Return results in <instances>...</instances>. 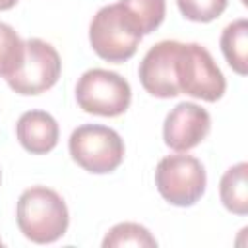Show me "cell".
<instances>
[{
  "mask_svg": "<svg viewBox=\"0 0 248 248\" xmlns=\"http://www.w3.org/2000/svg\"><path fill=\"white\" fill-rule=\"evenodd\" d=\"M221 50L229 66L236 74L246 76L248 72V21L246 19H236L223 29Z\"/></svg>",
  "mask_w": 248,
  "mask_h": 248,
  "instance_id": "12",
  "label": "cell"
},
{
  "mask_svg": "<svg viewBox=\"0 0 248 248\" xmlns=\"http://www.w3.org/2000/svg\"><path fill=\"white\" fill-rule=\"evenodd\" d=\"M178 89L190 97L215 103L227 89L225 76L215 64L209 50L198 43H182L176 66Z\"/></svg>",
  "mask_w": 248,
  "mask_h": 248,
  "instance_id": "6",
  "label": "cell"
},
{
  "mask_svg": "<svg viewBox=\"0 0 248 248\" xmlns=\"http://www.w3.org/2000/svg\"><path fill=\"white\" fill-rule=\"evenodd\" d=\"M68 147L72 159L93 174L112 172L124 159V141L120 134L101 124L78 126L70 136Z\"/></svg>",
  "mask_w": 248,
  "mask_h": 248,
  "instance_id": "3",
  "label": "cell"
},
{
  "mask_svg": "<svg viewBox=\"0 0 248 248\" xmlns=\"http://www.w3.org/2000/svg\"><path fill=\"white\" fill-rule=\"evenodd\" d=\"M211 130V116L196 103H178L165 118L163 138L174 151H190L200 145Z\"/></svg>",
  "mask_w": 248,
  "mask_h": 248,
  "instance_id": "9",
  "label": "cell"
},
{
  "mask_svg": "<svg viewBox=\"0 0 248 248\" xmlns=\"http://www.w3.org/2000/svg\"><path fill=\"white\" fill-rule=\"evenodd\" d=\"M25 56V43L16 29L0 21V78H10L19 70Z\"/></svg>",
  "mask_w": 248,
  "mask_h": 248,
  "instance_id": "13",
  "label": "cell"
},
{
  "mask_svg": "<svg viewBox=\"0 0 248 248\" xmlns=\"http://www.w3.org/2000/svg\"><path fill=\"white\" fill-rule=\"evenodd\" d=\"M159 194L172 205H194L205 192L207 176L203 165L192 155H167L155 169Z\"/></svg>",
  "mask_w": 248,
  "mask_h": 248,
  "instance_id": "5",
  "label": "cell"
},
{
  "mask_svg": "<svg viewBox=\"0 0 248 248\" xmlns=\"http://www.w3.org/2000/svg\"><path fill=\"white\" fill-rule=\"evenodd\" d=\"M176 4L186 19L198 23L213 21L227 8V0H176Z\"/></svg>",
  "mask_w": 248,
  "mask_h": 248,
  "instance_id": "16",
  "label": "cell"
},
{
  "mask_svg": "<svg viewBox=\"0 0 248 248\" xmlns=\"http://www.w3.org/2000/svg\"><path fill=\"white\" fill-rule=\"evenodd\" d=\"M16 134L23 149L35 155L48 153L58 143V124L45 110H27L16 124Z\"/></svg>",
  "mask_w": 248,
  "mask_h": 248,
  "instance_id": "10",
  "label": "cell"
},
{
  "mask_svg": "<svg viewBox=\"0 0 248 248\" xmlns=\"http://www.w3.org/2000/svg\"><path fill=\"white\" fill-rule=\"evenodd\" d=\"M60 70L62 62L56 48L43 39H29L25 41L23 64L6 81L19 95H39L58 81Z\"/></svg>",
  "mask_w": 248,
  "mask_h": 248,
  "instance_id": "7",
  "label": "cell"
},
{
  "mask_svg": "<svg viewBox=\"0 0 248 248\" xmlns=\"http://www.w3.org/2000/svg\"><path fill=\"white\" fill-rule=\"evenodd\" d=\"M17 4V0H0V10H10Z\"/></svg>",
  "mask_w": 248,
  "mask_h": 248,
  "instance_id": "17",
  "label": "cell"
},
{
  "mask_svg": "<svg viewBox=\"0 0 248 248\" xmlns=\"http://www.w3.org/2000/svg\"><path fill=\"white\" fill-rule=\"evenodd\" d=\"M16 219L23 236L37 244L58 240L70 223L66 202L46 186H31L19 196Z\"/></svg>",
  "mask_w": 248,
  "mask_h": 248,
  "instance_id": "1",
  "label": "cell"
},
{
  "mask_svg": "<svg viewBox=\"0 0 248 248\" xmlns=\"http://www.w3.org/2000/svg\"><path fill=\"white\" fill-rule=\"evenodd\" d=\"M79 108L99 116H120L132 101L130 83L116 72L93 68L87 70L76 85Z\"/></svg>",
  "mask_w": 248,
  "mask_h": 248,
  "instance_id": "4",
  "label": "cell"
},
{
  "mask_svg": "<svg viewBox=\"0 0 248 248\" xmlns=\"http://www.w3.org/2000/svg\"><path fill=\"white\" fill-rule=\"evenodd\" d=\"M180 48L182 43L178 41H161L153 45L140 62V81L153 97L170 99L180 95L176 78Z\"/></svg>",
  "mask_w": 248,
  "mask_h": 248,
  "instance_id": "8",
  "label": "cell"
},
{
  "mask_svg": "<svg viewBox=\"0 0 248 248\" xmlns=\"http://www.w3.org/2000/svg\"><path fill=\"white\" fill-rule=\"evenodd\" d=\"M118 246H157L155 236L138 223H118L103 238V248Z\"/></svg>",
  "mask_w": 248,
  "mask_h": 248,
  "instance_id": "15",
  "label": "cell"
},
{
  "mask_svg": "<svg viewBox=\"0 0 248 248\" xmlns=\"http://www.w3.org/2000/svg\"><path fill=\"white\" fill-rule=\"evenodd\" d=\"M219 194H221L223 205L229 211L236 215L248 213V163L242 161L231 167L221 176Z\"/></svg>",
  "mask_w": 248,
  "mask_h": 248,
  "instance_id": "11",
  "label": "cell"
},
{
  "mask_svg": "<svg viewBox=\"0 0 248 248\" xmlns=\"http://www.w3.org/2000/svg\"><path fill=\"white\" fill-rule=\"evenodd\" d=\"M2 244H4V242H2V238H0V246H2Z\"/></svg>",
  "mask_w": 248,
  "mask_h": 248,
  "instance_id": "18",
  "label": "cell"
},
{
  "mask_svg": "<svg viewBox=\"0 0 248 248\" xmlns=\"http://www.w3.org/2000/svg\"><path fill=\"white\" fill-rule=\"evenodd\" d=\"M138 23L141 35L153 33L165 19V0H120Z\"/></svg>",
  "mask_w": 248,
  "mask_h": 248,
  "instance_id": "14",
  "label": "cell"
},
{
  "mask_svg": "<svg viewBox=\"0 0 248 248\" xmlns=\"http://www.w3.org/2000/svg\"><path fill=\"white\" fill-rule=\"evenodd\" d=\"M141 37L138 23L120 2L103 6L89 25V43L97 56L107 62L120 64L132 58Z\"/></svg>",
  "mask_w": 248,
  "mask_h": 248,
  "instance_id": "2",
  "label": "cell"
},
{
  "mask_svg": "<svg viewBox=\"0 0 248 248\" xmlns=\"http://www.w3.org/2000/svg\"><path fill=\"white\" fill-rule=\"evenodd\" d=\"M0 182H2V172H0Z\"/></svg>",
  "mask_w": 248,
  "mask_h": 248,
  "instance_id": "19",
  "label": "cell"
}]
</instances>
